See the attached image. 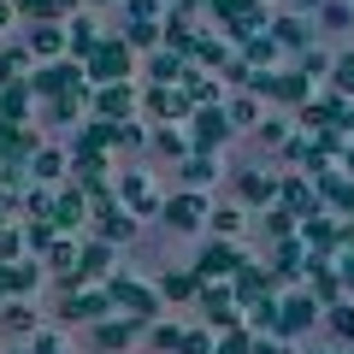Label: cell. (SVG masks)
I'll return each mask as SVG.
<instances>
[{"label":"cell","mask_w":354,"mask_h":354,"mask_svg":"<svg viewBox=\"0 0 354 354\" xmlns=\"http://www.w3.org/2000/svg\"><path fill=\"white\" fill-rule=\"evenodd\" d=\"M12 6H18V12H30V6H36V0H12Z\"/></svg>","instance_id":"obj_52"},{"label":"cell","mask_w":354,"mask_h":354,"mask_svg":"<svg viewBox=\"0 0 354 354\" xmlns=\"http://www.w3.org/2000/svg\"><path fill=\"white\" fill-rule=\"evenodd\" d=\"M36 283H41V266H36V260H0V301L30 295Z\"/></svg>","instance_id":"obj_19"},{"label":"cell","mask_w":354,"mask_h":354,"mask_svg":"<svg viewBox=\"0 0 354 354\" xmlns=\"http://www.w3.org/2000/svg\"><path fill=\"white\" fill-rule=\"evenodd\" d=\"M313 325H319V301L307 290L278 295V337H301V330H313Z\"/></svg>","instance_id":"obj_13"},{"label":"cell","mask_w":354,"mask_h":354,"mask_svg":"<svg viewBox=\"0 0 354 354\" xmlns=\"http://www.w3.org/2000/svg\"><path fill=\"white\" fill-rule=\"evenodd\" d=\"M295 236L307 242V254H330V248H342V242H354V230H337L330 218H319V213H307L301 218V230Z\"/></svg>","instance_id":"obj_17"},{"label":"cell","mask_w":354,"mask_h":354,"mask_svg":"<svg viewBox=\"0 0 354 354\" xmlns=\"http://www.w3.org/2000/svg\"><path fill=\"white\" fill-rule=\"evenodd\" d=\"M12 201H18L12 189H0V225H6V213H12Z\"/></svg>","instance_id":"obj_48"},{"label":"cell","mask_w":354,"mask_h":354,"mask_svg":"<svg viewBox=\"0 0 354 354\" xmlns=\"http://www.w3.org/2000/svg\"><path fill=\"white\" fill-rule=\"evenodd\" d=\"M148 342L160 354H177V348H183V330H177V325H148Z\"/></svg>","instance_id":"obj_39"},{"label":"cell","mask_w":354,"mask_h":354,"mask_svg":"<svg viewBox=\"0 0 354 354\" xmlns=\"http://www.w3.org/2000/svg\"><path fill=\"white\" fill-rule=\"evenodd\" d=\"M330 77H337V95H354V53H337Z\"/></svg>","instance_id":"obj_42"},{"label":"cell","mask_w":354,"mask_h":354,"mask_svg":"<svg viewBox=\"0 0 354 354\" xmlns=\"http://www.w3.org/2000/svg\"><path fill=\"white\" fill-rule=\"evenodd\" d=\"M177 165H183V183H189V189H201V183H213V177H218L213 153H189V160H177Z\"/></svg>","instance_id":"obj_31"},{"label":"cell","mask_w":354,"mask_h":354,"mask_svg":"<svg viewBox=\"0 0 354 354\" xmlns=\"http://www.w3.org/2000/svg\"><path fill=\"white\" fill-rule=\"evenodd\" d=\"M118 189V207H130L136 218H148V213H160V189H153V177H142V171H124L113 183Z\"/></svg>","instance_id":"obj_14"},{"label":"cell","mask_w":354,"mask_h":354,"mask_svg":"<svg viewBox=\"0 0 354 354\" xmlns=\"http://www.w3.org/2000/svg\"><path fill=\"white\" fill-rule=\"evenodd\" d=\"M230 113H225V101H207V106H195L189 113V153H218L230 142Z\"/></svg>","instance_id":"obj_1"},{"label":"cell","mask_w":354,"mask_h":354,"mask_svg":"<svg viewBox=\"0 0 354 354\" xmlns=\"http://www.w3.org/2000/svg\"><path fill=\"white\" fill-rule=\"evenodd\" d=\"M290 6H301V12H313V6H319V0H290Z\"/></svg>","instance_id":"obj_51"},{"label":"cell","mask_w":354,"mask_h":354,"mask_svg":"<svg viewBox=\"0 0 354 354\" xmlns=\"http://www.w3.org/2000/svg\"><path fill=\"white\" fill-rule=\"evenodd\" d=\"M295 65H301L307 77H325V71H330V65H337V59H330L325 48H301V53H295Z\"/></svg>","instance_id":"obj_38"},{"label":"cell","mask_w":354,"mask_h":354,"mask_svg":"<svg viewBox=\"0 0 354 354\" xmlns=\"http://www.w3.org/2000/svg\"><path fill=\"white\" fill-rule=\"evenodd\" d=\"M153 148H160V153H171V160H189V136H183V130H171V124H160V130H153Z\"/></svg>","instance_id":"obj_35"},{"label":"cell","mask_w":354,"mask_h":354,"mask_svg":"<svg viewBox=\"0 0 354 354\" xmlns=\"http://www.w3.org/2000/svg\"><path fill=\"white\" fill-rule=\"evenodd\" d=\"M319 18H325L330 30H342V24L354 18V6H342V0H319Z\"/></svg>","instance_id":"obj_44"},{"label":"cell","mask_w":354,"mask_h":354,"mask_svg":"<svg viewBox=\"0 0 354 354\" xmlns=\"http://www.w3.org/2000/svg\"><path fill=\"white\" fill-rule=\"evenodd\" d=\"M30 88L48 95V101H59V95H88V77H83L77 59H41V71L30 77Z\"/></svg>","instance_id":"obj_2"},{"label":"cell","mask_w":354,"mask_h":354,"mask_svg":"<svg viewBox=\"0 0 354 354\" xmlns=\"http://www.w3.org/2000/svg\"><path fill=\"white\" fill-rule=\"evenodd\" d=\"M83 77H88V83H124V77H130V41L101 36L95 53L83 59Z\"/></svg>","instance_id":"obj_5"},{"label":"cell","mask_w":354,"mask_h":354,"mask_svg":"<svg viewBox=\"0 0 354 354\" xmlns=\"http://www.w3.org/2000/svg\"><path fill=\"white\" fill-rule=\"evenodd\" d=\"M236 207H248V213L278 207V183H272L266 171H236Z\"/></svg>","instance_id":"obj_16"},{"label":"cell","mask_w":354,"mask_h":354,"mask_svg":"<svg viewBox=\"0 0 354 354\" xmlns=\"http://www.w3.org/2000/svg\"><path fill=\"white\" fill-rule=\"evenodd\" d=\"M342 283H348V290H354V254H348V260H342Z\"/></svg>","instance_id":"obj_49"},{"label":"cell","mask_w":354,"mask_h":354,"mask_svg":"<svg viewBox=\"0 0 354 354\" xmlns=\"http://www.w3.org/2000/svg\"><path fill=\"white\" fill-rule=\"evenodd\" d=\"M272 41L301 53V48H307V24H301V18H278V24H272Z\"/></svg>","instance_id":"obj_34"},{"label":"cell","mask_w":354,"mask_h":354,"mask_svg":"<svg viewBox=\"0 0 354 354\" xmlns=\"http://www.w3.org/2000/svg\"><path fill=\"white\" fill-rule=\"evenodd\" d=\"M230 295H236V307H254L260 295H278V272H272V266L242 260L236 272H230Z\"/></svg>","instance_id":"obj_8"},{"label":"cell","mask_w":354,"mask_h":354,"mask_svg":"<svg viewBox=\"0 0 354 354\" xmlns=\"http://www.w3.org/2000/svg\"><path fill=\"white\" fill-rule=\"evenodd\" d=\"M236 266H242V248L230 236H218V242H201V254H195V278H201V283H225Z\"/></svg>","instance_id":"obj_7"},{"label":"cell","mask_w":354,"mask_h":354,"mask_svg":"<svg viewBox=\"0 0 354 354\" xmlns=\"http://www.w3.org/2000/svg\"><path fill=\"white\" fill-rule=\"evenodd\" d=\"M189 59H201V65H213V71H225V65H230V48H225V41H213V36H195V41H189Z\"/></svg>","instance_id":"obj_32"},{"label":"cell","mask_w":354,"mask_h":354,"mask_svg":"<svg viewBox=\"0 0 354 354\" xmlns=\"http://www.w3.org/2000/svg\"><path fill=\"white\" fill-rule=\"evenodd\" d=\"M113 278V242H88V248H77V283H106Z\"/></svg>","instance_id":"obj_18"},{"label":"cell","mask_w":354,"mask_h":354,"mask_svg":"<svg viewBox=\"0 0 354 354\" xmlns=\"http://www.w3.org/2000/svg\"><path fill=\"white\" fill-rule=\"evenodd\" d=\"M342 171H348V177H354V148H342Z\"/></svg>","instance_id":"obj_50"},{"label":"cell","mask_w":354,"mask_h":354,"mask_svg":"<svg viewBox=\"0 0 354 354\" xmlns=\"http://www.w3.org/2000/svg\"><path fill=\"white\" fill-rule=\"evenodd\" d=\"M207 225H213L218 236H236V230H242V207H213V218H207Z\"/></svg>","instance_id":"obj_40"},{"label":"cell","mask_w":354,"mask_h":354,"mask_svg":"<svg viewBox=\"0 0 354 354\" xmlns=\"http://www.w3.org/2000/svg\"><path fill=\"white\" fill-rule=\"evenodd\" d=\"M30 101H36V88H30V77H12V83L0 88V118H12V124H24Z\"/></svg>","instance_id":"obj_21"},{"label":"cell","mask_w":354,"mask_h":354,"mask_svg":"<svg viewBox=\"0 0 354 354\" xmlns=\"http://www.w3.org/2000/svg\"><path fill=\"white\" fill-rule=\"evenodd\" d=\"M59 354H65V348H59Z\"/></svg>","instance_id":"obj_54"},{"label":"cell","mask_w":354,"mask_h":354,"mask_svg":"<svg viewBox=\"0 0 354 354\" xmlns=\"http://www.w3.org/2000/svg\"><path fill=\"white\" fill-rule=\"evenodd\" d=\"M30 171H36L41 183H53V177L71 171V153H65V148H36V153H30Z\"/></svg>","instance_id":"obj_27"},{"label":"cell","mask_w":354,"mask_h":354,"mask_svg":"<svg viewBox=\"0 0 354 354\" xmlns=\"http://www.w3.org/2000/svg\"><path fill=\"white\" fill-rule=\"evenodd\" d=\"M254 354H295V348H290V337L266 330V337H254Z\"/></svg>","instance_id":"obj_46"},{"label":"cell","mask_w":354,"mask_h":354,"mask_svg":"<svg viewBox=\"0 0 354 354\" xmlns=\"http://www.w3.org/2000/svg\"><path fill=\"white\" fill-rule=\"evenodd\" d=\"M278 207H290L295 218H307V213H319V177H307V171H295V177H283V183H278Z\"/></svg>","instance_id":"obj_15"},{"label":"cell","mask_w":354,"mask_h":354,"mask_svg":"<svg viewBox=\"0 0 354 354\" xmlns=\"http://www.w3.org/2000/svg\"><path fill=\"white\" fill-rule=\"evenodd\" d=\"M148 71H153V83H183V71H189V65H183V53H153Z\"/></svg>","instance_id":"obj_33"},{"label":"cell","mask_w":354,"mask_h":354,"mask_svg":"<svg viewBox=\"0 0 354 354\" xmlns=\"http://www.w3.org/2000/svg\"><path fill=\"white\" fill-rule=\"evenodd\" d=\"M136 330H148V325L130 319V313H106L101 325H95V342H101V348H124V342H136Z\"/></svg>","instance_id":"obj_20"},{"label":"cell","mask_w":354,"mask_h":354,"mask_svg":"<svg viewBox=\"0 0 354 354\" xmlns=\"http://www.w3.org/2000/svg\"><path fill=\"white\" fill-rule=\"evenodd\" d=\"M301 283H307V295H313L319 307L342 301V290H348V283H342V272L325 260V254H307V272H301Z\"/></svg>","instance_id":"obj_10"},{"label":"cell","mask_w":354,"mask_h":354,"mask_svg":"<svg viewBox=\"0 0 354 354\" xmlns=\"http://www.w3.org/2000/svg\"><path fill=\"white\" fill-rule=\"evenodd\" d=\"M95 41H101V36H95V24H88L83 12H77V18H65V48H71L77 59H88V53H95Z\"/></svg>","instance_id":"obj_28"},{"label":"cell","mask_w":354,"mask_h":354,"mask_svg":"<svg viewBox=\"0 0 354 354\" xmlns=\"http://www.w3.org/2000/svg\"><path fill=\"white\" fill-rule=\"evenodd\" d=\"M0 260H24V230L0 225Z\"/></svg>","instance_id":"obj_43"},{"label":"cell","mask_w":354,"mask_h":354,"mask_svg":"<svg viewBox=\"0 0 354 354\" xmlns=\"http://www.w3.org/2000/svg\"><path fill=\"white\" fill-rule=\"evenodd\" d=\"M242 59H248L254 71H272V65H278V41L272 36H248L242 41Z\"/></svg>","instance_id":"obj_30"},{"label":"cell","mask_w":354,"mask_h":354,"mask_svg":"<svg viewBox=\"0 0 354 354\" xmlns=\"http://www.w3.org/2000/svg\"><path fill=\"white\" fill-rule=\"evenodd\" d=\"M319 201L354 213V177H348V171H325V177H319Z\"/></svg>","instance_id":"obj_25"},{"label":"cell","mask_w":354,"mask_h":354,"mask_svg":"<svg viewBox=\"0 0 354 354\" xmlns=\"http://www.w3.org/2000/svg\"><path fill=\"white\" fill-rule=\"evenodd\" d=\"M160 6H189V0H160Z\"/></svg>","instance_id":"obj_53"},{"label":"cell","mask_w":354,"mask_h":354,"mask_svg":"<svg viewBox=\"0 0 354 354\" xmlns=\"http://www.w3.org/2000/svg\"><path fill=\"white\" fill-rule=\"evenodd\" d=\"M213 342H218V330H183V348L177 354H213Z\"/></svg>","instance_id":"obj_41"},{"label":"cell","mask_w":354,"mask_h":354,"mask_svg":"<svg viewBox=\"0 0 354 354\" xmlns=\"http://www.w3.org/2000/svg\"><path fill=\"white\" fill-rule=\"evenodd\" d=\"M106 295H113V307L118 313H130V319H142V325H153V313H160V290L153 283H136V278H106Z\"/></svg>","instance_id":"obj_3"},{"label":"cell","mask_w":354,"mask_h":354,"mask_svg":"<svg viewBox=\"0 0 354 354\" xmlns=\"http://www.w3.org/2000/svg\"><path fill=\"white\" fill-rule=\"evenodd\" d=\"M113 313V295H106V283H77V290L59 295V319L71 325V319H83V325H101V319Z\"/></svg>","instance_id":"obj_4"},{"label":"cell","mask_w":354,"mask_h":354,"mask_svg":"<svg viewBox=\"0 0 354 354\" xmlns=\"http://www.w3.org/2000/svg\"><path fill=\"white\" fill-rule=\"evenodd\" d=\"M153 290H160V301H195L201 295V278H195V266H189V272H165Z\"/></svg>","instance_id":"obj_24"},{"label":"cell","mask_w":354,"mask_h":354,"mask_svg":"<svg viewBox=\"0 0 354 354\" xmlns=\"http://www.w3.org/2000/svg\"><path fill=\"white\" fill-rule=\"evenodd\" d=\"M124 41H130V48H153V41H165V30L160 24H130Z\"/></svg>","instance_id":"obj_45"},{"label":"cell","mask_w":354,"mask_h":354,"mask_svg":"<svg viewBox=\"0 0 354 354\" xmlns=\"http://www.w3.org/2000/svg\"><path fill=\"white\" fill-rule=\"evenodd\" d=\"M95 236L113 242V248L136 236V213H130V207H118V189H113V201H95Z\"/></svg>","instance_id":"obj_12"},{"label":"cell","mask_w":354,"mask_h":354,"mask_svg":"<svg viewBox=\"0 0 354 354\" xmlns=\"http://www.w3.org/2000/svg\"><path fill=\"white\" fill-rule=\"evenodd\" d=\"M88 106H95V118H113V124H124V118L142 106V95H136L130 83H95V88H88Z\"/></svg>","instance_id":"obj_9"},{"label":"cell","mask_w":354,"mask_h":354,"mask_svg":"<svg viewBox=\"0 0 354 354\" xmlns=\"http://www.w3.org/2000/svg\"><path fill=\"white\" fill-rule=\"evenodd\" d=\"M225 113H230V124H236V130L260 124V95H254V88H242V95H230V101H225Z\"/></svg>","instance_id":"obj_29"},{"label":"cell","mask_w":354,"mask_h":354,"mask_svg":"<svg viewBox=\"0 0 354 354\" xmlns=\"http://www.w3.org/2000/svg\"><path fill=\"white\" fill-rule=\"evenodd\" d=\"M36 153V142H30L24 124H12V118H0V160H30Z\"/></svg>","instance_id":"obj_26"},{"label":"cell","mask_w":354,"mask_h":354,"mask_svg":"<svg viewBox=\"0 0 354 354\" xmlns=\"http://www.w3.org/2000/svg\"><path fill=\"white\" fill-rule=\"evenodd\" d=\"M160 213H165L171 230H201L207 218H213V207H207L201 189H183V195H171V201H160Z\"/></svg>","instance_id":"obj_11"},{"label":"cell","mask_w":354,"mask_h":354,"mask_svg":"<svg viewBox=\"0 0 354 354\" xmlns=\"http://www.w3.org/2000/svg\"><path fill=\"white\" fill-rule=\"evenodd\" d=\"M142 113H148L153 124H177V118L195 113V101L177 83H153V88H142Z\"/></svg>","instance_id":"obj_6"},{"label":"cell","mask_w":354,"mask_h":354,"mask_svg":"<svg viewBox=\"0 0 354 354\" xmlns=\"http://www.w3.org/2000/svg\"><path fill=\"white\" fill-rule=\"evenodd\" d=\"M30 53H36V59H65V24H36L30 30Z\"/></svg>","instance_id":"obj_23"},{"label":"cell","mask_w":354,"mask_h":354,"mask_svg":"<svg viewBox=\"0 0 354 354\" xmlns=\"http://www.w3.org/2000/svg\"><path fill=\"white\" fill-rule=\"evenodd\" d=\"M0 330H12V337H30V330H36V313H30V307H6V313H0Z\"/></svg>","instance_id":"obj_37"},{"label":"cell","mask_w":354,"mask_h":354,"mask_svg":"<svg viewBox=\"0 0 354 354\" xmlns=\"http://www.w3.org/2000/svg\"><path fill=\"white\" fill-rule=\"evenodd\" d=\"M325 325L337 330L342 342H354V307H348V301H330V307H325Z\"/></svg>","instance_id":"obj_36"},{"label":"cell","mask_w":354,"mask_h":354,"mask_svg":"<svg viewBox=\"0 0 354 354\" xmlns=\"http://www.w3.org/2000/svg\"><path fill=\"white\" fill-rule=\"evenodd\" d=\"M260 136L266 142H283V118H260Z\"/></svg>","instance_id":"obj_47"},{"label":"cell","mask_w":354,"mask_h":354,"mask_svg":"<svg viewBox=\"0 0 354 354\" xmlns=\"http://www.w3.org/2000/svg\"><path fill=\"white\" fill-rule=\"evenodd\" d=\"M83 213H88V195H77V189H59V195H53V207H48V218L65 230V236H71V225H77Z\"/></svg>","instance_id":"obj_22"}]
</instances>
